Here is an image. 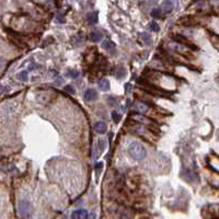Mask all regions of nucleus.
Listing matches in <instances>:
<instances>
[{"instance_id":"1","label":"nucleus","mask_w":219,"mask_h":219,"mask_svg":"<svg viewBox=\"0 0 219 219\" xmlns=\"http://www.w3.org/2000/svg\"><path fill=\"white\" fill-rule=\"evenodd\" d=\"M128 152L136 160H143L147 156L145 147L140 143H132L128 147Z\"/></svg>"},{"instance_id":"2","label":"nucleus","mask_w":219,"mask_h":219,"mask_svg":"<svg viewBox=\"0 0 219 219\" xmlns=\"http://www.w3.org/2000/svg\"><path fill=\"white\" fill-rule=\"evenodd\" d=\"M18 210H19V214L21 217L30 218L33 214V206L27 201H21L18 205Z\"/></svg>"},{"instance_id":"3","label":"nucleus","mask_w":219,"mask_h":219,"mask_svg":"<svg viewBox=\"0 0 219 219\" xmlns=\"http://www.w3.org/2000/svg\"><path fill=\"white\" fill-rule=\"evenodd\" d=\"M173 39H174L175 42L180 43V44H183L184 46L190 47V48H192V49H198V47H197L194 43H192L190 39H187L186 37L183 36V35H180V34L174 35V36H173Z\"/></svg>"},{"instance_id":"4","label":"nucleus","mask_w":219,"mask_h":219,"mask_svg":"<svg viewBox=\"0 0 219 219\" xmlns=\"http://www.w3.org/2000/svg\"><path fill=\"white\" fill-rule=\"evenodd\" d=\"M96 98H98V92H96L94 89H89V90L86 91V93H84V100H86L87 102L94 101Z\"/></svg>"},{"instance_id":"5","label":"nucleus","mask_w":219,"mask_h":219,"mask_svg":"<svg viewBox=\"0 0 219 219\" xmlns=\"http://www.w3.org/2000/svg\"><path fill=\"white\" fill-rule=\"evenodd\" d=\"M71 217L75 219H86L88 218L89 216H88V212H87L86 209H77L72 213Z\"/></svg>"},{"instance_id":"6","label":"nucleus","mask_w":219,"mask_h":219,"mask_svg":"<svg viewBox=\"0 0 219 219\" xmlns=\"http://www.w3.org/2000/svg\"><path fill=\"white\" fill-rule=\"evenodd\" d=\"M173 9V2L171 0H165L164 2H163L162 7H161V10H162V12L164 13H169L171 12Z\"/></svg>"},{"instance_id":"7","label":"nucleus","mask_w":219,"mask_h":219,"mask_svg":"<svg viewBox=\"0 0 219 219\" xmlns=\"http://www.w3.org/2000/svg\"><path fill=\"white\" fill-rule=\"evenodd\" d=\"M99 88L101 89V90H103V91H107L111 88V83H110V81H108L107 79L103 78L99 81Z\"/></svg>"},{"instance_id":"8","label":"nucleus","mask_w":219,"mask_h":219,"mask_svg":"<svg viewBox=\"0 0 219 219\" xmlns=\"http://www.w3.org/2000/svg\"><path fill=\"white\" fill-rule=\"evenodd\" d=\"M106 124L103 123V122H98V123L94 125V129L95 132H98L99 134H104L106 132Z\"/></svg>"},{"instance_id":"9","label":"nucleus","mask_w":219,"mask_h":219,"mask_svg":"<svg viewBox=\"0 0 219 219\" xmlns=\"http://www.w3.org/2000/svg\"><path fill=\"white\" fill-rule=\"evenodd\" d=\"M102 47L105 49L106 52H114L115 49V44L111 41H104L103 44H102Z\"/></svg>"},{"instance_id":"10","label":"nucleus","mask_w":219,"mask_h":219,"mask_svg":"<svg viewBox=\"0 0 219 219\" xmlns=\"http://www.w3.org/2000/svg\"><path fill=\"white\" fill-rule=\"evenodd\" d=\"M90 39L94 43L100 42V41L102 39V33L101 32H92L91 34H90Z\"/></svg>"},{"instance_id":"11","label":"nucleus","mask_w":219,"mask_h":219,"mask_svg":"<svg viewBox=\"0 0 219 219\" xmlns=\"http://www.w3.org/2000/svg\"><path fill=\"white\" fill-rule=\"evenodd\" d=\"M96 22H98V13L96 12L90 13L88 15V23L89 24H95Z\"/></svg>"},{"instance_id":"12","label":"nucleus","mask_w":219,"mask_h":219,"mask_svg":"<svg viewBox=\"0 0 219 219\" xmlns=\"http://www.w3.org/2000/svg\"><path fill=\"white\" fill-rule=\"evenodd\" d=\"M115 76H116V78H117V79H122V78H124V77L126 76L125 69H124L123 67H120V68H118V70H117V71H116Z\"/></svg>"},{"instance_id":"13","label":"nucleus","mask_w":219,"mask_h":219,"mask_svg":"<svg viewBox=\"0 0 219 219\" xmlns=\"http://www.w3.org/2000/svg\"><path fill=\"white\" fill-rule=\"evenodd\" d=\"M135 106H136V108H137L138 111L141 112V113H145V112L148 111V106L146 105L145 103H137Z\"/></svg>"},{"instance_id":"14","label":"nucleus","mask_w":219,"mask_h":219,"mask_svg":"<svg viewBox=\"0 0 219 219\" xmlns=\"http://www.w3.org/2000/svg\"><path fill=\"white\" fill-rule=\"evenodd\" d=\"M151 15H152L153 18H160L161 15H162V10H161V8L153 9L152 11H151Z\"/></svg>"},{"instance_id":"15","label":"nucleus","mask_w":219,"mask_h":219,"mask_svg":"<svg viewBox=\"0 0 219 219\" xmlns=\"http://www.w3.org/2000/svg\"><path fill=\"white\" fill-rule=\"evenodd\" d=\"M140 37L143 41H145V43H147V44H149V43L151 42V39L150 36L147 34V33H143V34H140Z\"/></svg>"},{"instance_id":"16","label":"nucleus","mask_w":219,"mask_h":219,"mask_svg":"<svg viewBox=\"0 0 219 219\" xmlns=\"http://www.w3.org/2000/svg\"><path fill=\"white\" fill-rule=\"evenodd\" d=\"M112 118H113V121L115 122V123H118V122L121 121L122 116L120 115L117 112H113V113H112Z\"/></svg>"},{"instance_id":"17","label":"nucleus","mask_w":219,"mask_h":219,"mask_svg":"<svg viewBox=\"0 0 219 219\" xmlns=\"http://www.w3.org/2000/svg\"><path fill=\"white\" fill-rule=\"evenodd\" d=\"M18 78H19L20 80H22V81H26L27 80V72L26 71L20 72V74L18 75Z\"/></svg>"},{"instance_id":"18","label":"nucleus","mask_w":219,"mask_h":219,"mask_svg":"<svg viewBox=\"0 0 219 219\" xmlns=\"http://www.w3.org/2000/svg\"><path fill=\"white\" fill-rule=\"evenodd\" d=\"M149 26H150V29L152 30V31H155V32H158V31H159V29H160V27H159V25H158L156 22H151Z\"/></svg>"},{"instance_id":"19","label":"nucleus","mask_w":219,"mask_h":219,"mask_svg":"<svg viewBox=\"0 0 219 219\" xmlns=\"http://www.w3.org/2000/svg\"><path fill=\"white\" fill-rule=\"evenodd\" d=\"M96 173H98V175L100 174V172H101V170H102V167H103V163L102 162H98L96 163Z\"/></svg>"},{"instance_id":"20","label":"nucleus","mask_w":219,"mask_h":219,"mask_svg":"<svg viewBox=\"0 0 219 219\" xmlns=\"http://www.w3.org/2000/svg\"><path fill=\"white\" fill-rule=\"evenodd\" d=\"M68 76L71 77V78H77L79 76V72L78 71H75V70H71L70 72H68Z\"/></svg>"},{"instance_id":"21","label":"nucleus","mask_w":219,"mask_h":219,"mask_svg":"<svg viewBox=\"0 0 219 219\" xmlns=\"http://www.w3.org/2000/svg\"><path fill=\"white\" fill-rule=\"evenodd\" d=\"M65 91L69 92V93H71V94L75 93V90H74V88H72L71 86H66L65 87Z\"/></svg>"},{"instance_id":"22","label":"nucleus","mask_w":219,"mask_h":219,"mask_svg":"<svg viewBox=\"0 0 219 219\" xmlns=\"http://www.w3.org/2000/svg\"><path fill=\"white\" fill-rule=\"evenodd\" d=\"M5 66H6V60L2 58V57H0V71H1V70H3Z\"/></svg>"}]
</instances>
